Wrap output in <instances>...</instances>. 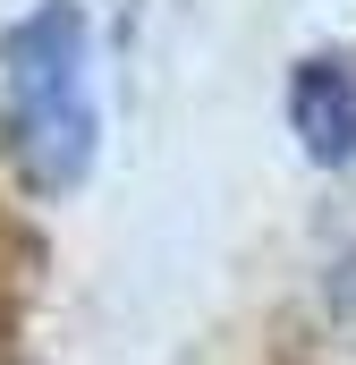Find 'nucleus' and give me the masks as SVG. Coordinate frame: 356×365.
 Here are the masks:
<instances>
[{"mask_svg":"<svg viewBox=\"0 0 356 365\" xmlns=\"http://www.w3.org/2000/svg\"><path fill=\"white\" fill-rule=\"evenodd\" d=\"M93 26L77 0H34L0 34V153L34 195H68L93 170Z\"/></svg>","mask_w":356,"mask_h":365,"instance_id":"1","label":"nucleus"},{"mask_svg":"<svg viewBox=\"0 0 356 365\" xmlns=\"http://www.w3.org/2000/svg\"><path fill=\"white\" fill-rule=\"evenodd\" d=\"M288 128H297L305 162H323V170L356 162V60L348 51H305L288 68Z\"/></svg>","mask_w":356,"mask_h":365,"instance_id":"2","label":"nucleus"}]
</instances>
